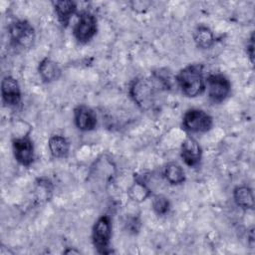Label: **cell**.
<instances>
[{"label": "cell", "mask_w": 255, "mask_h": 255, "mask_svg": "<svg viewBox=\"0 0 255 255\" xmlns=\"http://www.w3.org/2000/svg\"><path fill=\"white\" fill-rule=\"evenodd\" d=\"M177 83L185 96L196 97L200 95L205 88L201 65H189L183 68L177 76Z\"/></svg>", "instance_id": "obj_1"}, {"label": "cell", "mask_w": 255, "mask_h": 255, "mask_svg": "<svg viewBox=\"0 0 255 255\" xmlns=\"http://www.w3.org/2000/svg\"><path fill=\"white\" fill-rule=\"evenodd\" d=\"M156 88V85L151 80H137L134 81L130 88V95L140 108L148 109L153 105Z\"/></svg>", "instance_id": "obj_2"}, {"label": "cell", "mask_w": 255, "mask_h": 255, "mask_svg": "<svg viewBox=\"0 0 255 255\" xmlns=\"http://www.w3.org/2000/svg\"><path fill=\"white\" fill-rule=\"evenodd\" d=\"M9 34L15 46L28 49L35 41V31L32 25L25 20H18L9 27Z\"/></svg>", "instance_id": "obj_3"}, {"label": "cell", "mask_w": 255, "mask_h": 255, "mask_svg": "<svg viewBox=\"0 0 255 255\" xmlns=\"http://www.w3.org/2000/svg\"><path fill=\"white\" fill-rule=\"evenodd\" d=\"M111 235H112V226H111L110 217L107 215L100 217L94 225L93 235H92L94 246L99 253L107 254L111 252L109 250Z\"/></svg>", "instance_id": "obj_4"}, {"label": "cell", "mask_w": 255, "mask_h": 255, "mask_svg": "<svg viewBox=\"0 0 255 255\" xmlns=\"http://www.w3.org/2000/svg\"><path fill=\"white\" fill-rule=\"evenodd\" d=\"M183 127L191 132H205L211 128L212 119L202 110L191 109L183 116Z\"/></svg>", "instance_id": "obj_5"}, {"label": "cell", "mask_w": 255, "mask_h": 255, "mask_svg": "<svg viewBox=\"0 0 255 255\" xmlns=\"http://www.w3.org/2000/svg\"><path fill=\"white\" fill-rule=\"evenodd\" d=\"M231 90L229 80L221 75H210L207 79V93L209 99L214 103H221L224 101Z\"/></svg>", "instance_id": "obj_6"}, {"label": "cell", "mask_w": 255, "mask_h": 255, "mask_svg": "<svg viewBox=\"0 0 255 255\" xmlns=\"http://www.w3.org/2000/svg\"><path fill=\"white\" fill-rule=\"evenodd\" d=\"M97 32V19L89 13L84 12L81 14L77 24L74 28V35L80 43L89 42Z\"/></svg>", "instance_id": "obj_7"}, {"label": "cell", "mask_w": 255, "mask_h": 255, "mask_svg": "<svg viewBox=\"0 0 255 255\" xmlns=\"http://www.w3.org/2000/svg\"><path fill=\"white\" fill-rule=\"evenodd\" d=\"M14 156L19 163L28 166L34 159L33 142L28 137H20L13 140Z\"/></svg>", "instance_id": "obj_8"}, {"label": "cell", "mask_w": 255, "mask_h": 255, "mask_svg": "<svg viewBox=\"0 0 255 255\" xmlns=\"http://www.w3.org/2000/svg\"><path fill=\"white\" fill-rule=\"evenodd\" d=\"M74 118L77 128L83 131L92 130L97 125V116L95 112L85 105L78 106L75 109Z\"/></svg>", "instance_id": "obj_9"}, {"label": "cell", "mask_w": 255, "mask_h": 255, "mask_svg": "<svg viewBox=\"0 0 255 255\" xmlns=\"http://www.w3.org/2000/svg\"><path fill=\"white\" fill-rule=\"evenodd\" d=\"M1 94L5 104L16 106L21 101V90L18 82L11 76H6L1 83Z\"/></svg>", "instance_id": "obj_10"}, {"label": "cell", "mask_w": 255, "mask_h": 255, "mask_svg": "<svg viewBox=\"0 0 255 255\" xmlns=\"http://www.w3.org/2000/svg\"><path fill=\"white\" fill-rule=\"evenodd\" d=\"M181 157L183 161L188 166H196L201 159V148L198 142L191 138L187 137L181 144Z\"/></svg>", "instance_id": "obj_11"}, {"label": "cell", "mask_w": 255, "mask_h": 255, "mask_svg": "<svg viewBox=\"0 0 255 255\" xmlns=\"http://www.w3.org/2000/svg\"><path fill=\"white\" fill-rule=\"evenodd\" d=\"M54 8L60 23L67 26L71 17L75 14L77 6L73 1H57L54 3Z\"/></svg>", "instance_id": "obj_12"}, {"label": "cell", "mask_w": 255, "mask_h": 255, "mask_svg": "<svg viewBox=\"0 0 255 255\" xmlns=\"http://www.w3.org/2000/svg\"><path fill=\"white\" fill-rule=\"evenodd\" d=\"M39 74L44 82L50 83L59 79L61 70L57 63L46 58L39 65Z\"/></svg>", "instance_id": "obj_13"}, {"label": "cell", "mask_w": 255, "mask_h": 255, "mask_svg": "<svg viewBox=\"0 0 255 255\" xmlns=\"http://www.w3.org/2000/svg\"><path fill=\"white\" fill-rule=\"evenodd\" d=\"M69 141L62 135H53L49 139V149L54 157H66L69 152Z\"/></svg>", "instance_id": "obj_14"}, {"label": "cell", "mask_w": 255, "mask_h": 255, "mask_svg": "<svg viewBox=\"0 0 255 255\" xmlns=\"http://www.w3.org/2000/svg\"><path fill=\"white\" fill-rule=\"evenodd\" d=\"M234 200L243 209H252L254 206L252 190L247 186H238L234 189Z\"/></svg>", "instance_id": "obj_15"}, {"label": "cell", "mask_w": 255, "mask_h": 255, "mask_svg": "<svg viewBox=\"0 0 255 255\" xmlns=\"http://www.w3.org/2000/svg\"><path fill=\"white\" fill-rule=\"evenodd\" d=\"M193 39L196 45L201 49L210 48L214 42L213 33L206 26H198L193 33Z\"/></svg>", "instance_id": "obj_16"}, {"label": "cell", "mask_w": 255, "mask_h": 255, "mask_svg": "<svg viewBox=\"0 0 255 255\" xmlns=\"http://www.w3.org/2000/svg\"><path fill=\"white\" fill-rule=\"evenodd\" d=\"M164 176L171 184H180L184 181V171L176 163H168L164 169Z\"/></svg>", "instance_id": "obj_17"}, {"label": "cell", "mask_w": 255, "mask_h": 255, "mask_svg": "<svg viewBox=\"0 0 255 255\" xmlns=\"http://www.w3.org/2000/svg\"><path fill=\"white\" fill-rule=\"evenodd\" d=\"M149 194V190L146 188L145 184L141 181H136L129 189L130 197L135 201L144 200Z\"/></svg>", "instance_id": "obj_18"}, {"label": "cell", "mask_w": 255, "mask_h": 255, "mask_svg": "<svg viewBox=\"0 0 255 255\" xmlns=\"http://www.w3.org/2000/svg\"><path fill=\"white\" fill-rule=\"evenodd\" d=\"M152 207L157 214H164L169 209L168 199L163 195H156L153 197Z\"/></svg>", "instance_id": "obj_19"}, {"label": "cell", "mask_w": 255, "mask_h": 255, "mask_svg": "<svg viewBox=\"0 0 255 255\" xmlns=\"http://www.w3.org/2000/svg\"><path fill=\"white\" fill-rule=\"evenodd\" d=\"M247 54L253 63L254 60V35H251V38L249 40V43H247Z\"/></svg>", "instance_id": "obj_20"}]
</instances>
